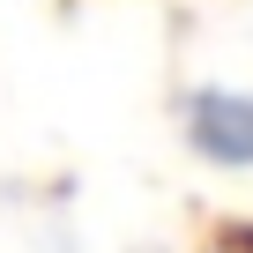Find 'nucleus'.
<instances>
[{"label":"nucleus","instance_id":"obj_1","mask_svg":"<svg viewBox=\"0 0 253 253\" xmlns=\"http://www.w3.org/2000/svg\"><path fill=\"white\" fill-rule=\"evenodd\" d=\"M186 142L209 164L246 171L253 164V89H194L186 97Z\"/></svg>","mask_w":253,"mask_h":253}]
</instances>
